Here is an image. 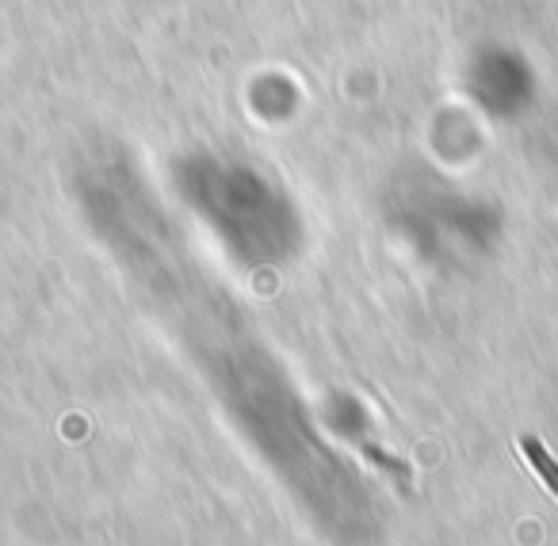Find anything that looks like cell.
Segmentation results:
<instances>
[{
	"instance_id": "cell-1",
	"label": "cell",
	"mask_w": 558,
	"mask_h": 546,
	"mask_svg": "<svg viewBox=\"0 0 558 546\" xmlns=\"http://www.w3.org/2000/svg\"><path fill=\"white\" fill-rule=\"evenodd\" d=\"M520 447H524V451H527V459H532V462H535V470H539V474H543V482H547L550 489H555V497H558V462L550 459V454L543 451V444H539V439H532V436H524V439H520Z\"/></svg>"
}]
</instances>
